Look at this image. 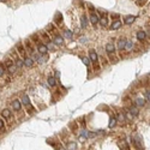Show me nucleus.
I'll return each instance as SVG.
<instances>
[{"mask_svg":"<svg viewBox=\"0 0 150 150\" xmlns=\"http://www.w3.org/2000/svg\"><path fill=\"white\" fill-rule=\"evenodd\" d=\"M132 48H133V42H132V41H126V47H125V49H126L127 52H130Z\"/></svg>","mask_w":150,"mask_h":150,"instance_id":"obj_28","label":"nucleus"},{"mask_svg":"<svg viewBox=\"0 0 150 150\" xmlns=\"http://www.w3.org/2000/svg\"><path fill=\"white\" fill-rule=\"evenodd\" d=\"M31 41H32V42H36V45L40 43V37H38V35H37V34L31 35Z\"/></svg>","mask_w":150,"mask_h":150,"instance_id":"obj_30","label":"nucleus"},{"mask_svg":"<svg viewBox=\"0 0 150 150\" xmlns=\"http://www.w3.org/2000/svg\"><path fill=\"white\" fill-rule=\"evenodd\" d=\"M5 64H6V67H8V66H11V65H15V62L10 59V58H7V59L5 60Z\"/></svg>","mask_w":150,"mask_h":150,"instance_id":"obj_34","label":"nucleus"},{"mask_svg":"<svg viewBox=\"0 0 150 150\" xmlns=\"http://www.w3.org/2000/svg\"><path fill=\"white\" fill-rule=\"evenodd\" d=\"M54 22H55L58 25L61 24V22H62V16H61V13H60V12L57 13V16H55V18H54Z\"/></svg>","mask_w":150,"mask_h":150,"instance_id":"obj_21","label":"nucleus"},{"mask_svg":"<svg viewBox=\"0 0 150 150\" xmlns=\"http://www.w3.org/2000/svg\"><path fill=\"white\" fill-rule=\"evenodd\" d=\"M126 118H125V115L122 114V113H118L117 114V121H125Z\"/></svg>","mask_w":150,"mask_h":150,"instance_id":"obj_31","label":"nucleus"},{"mask_svg":"<svg viewBox=\"0 0 150 150\" xmlns=\"http://www.w3.org/2000/svg\"><path fill=\"white\" fill-rule=\"evenodd\" d=\"M145 96H147L148 101H150V91H147V92H145Z\"/></svg>","mask_w":150,"mask_h":150,"instance_id":"obj_43","label":"nucleus"},{"mask_svg":"<svg viewBox=\"0 0 150 150\" xmlns=\"http://www.w3.org/2000/svg\"><path fill=\"white\" fill-rule=\"evenodd\" d=\"M22 105H24L25 107H30V106H31L28 95H23V96H22Z\"/></svg>","mask_w":150,"mask_h":150,"instance_id":"obj_15","label":"nucleus"},{"mask_svg":"<svg viewBox=\"0 0 150 150\" xmlns=\"http://www.w3.org/2000/svg\"><path fill=\"white\" fill-rule=\"evenodd\" d=\"M135 105H136L137 107H143V106L145 105V100L142 98V97H137L136 101H135Z\"/></svg>","mask_w":150,"mask_h":150,"instance_id":"obj_17","label":"nucleus"},{"mask_svg":"<svg viewBox=\"0 0 150 150\" xmlns=\"http://www.w3.org/2000/svg\"><path fill=\"white\" fill-rule=\"evenodd\" d=\"M34 57H35V60H36L38 64H45V60L47 59V57L45 58V55H42V54H40V53H38V54H35Z\"/></svg>","mask_w":150,"mask_h":150,"instance_id":"obj_14","label":"nucleus"},{"mask_svg":"<svg viewBox=\"0 0 150 150\" xmlns=\"http://www.w3.org/2000/svg\"><path fill=\"white\" fill-rule=\"evenodd\" d=\"M90 23L92 24V25H96L97 23H100V18H98V16L96 15V13H90Z\"/></svg>","mask_w":150,"mask_h":150,"instance_id":"obj_7","label":"nucleus"},{"mask_svg":"<svg viewBox=\"0 0 150 150\" xmlns=\"http://www.w3.org/2000/svg\"><path fill=\"white\" fill-rule=\"evenodd\" d=\"M53 42L57 46H62L64 45V37L59 34H55V35H53Z\"/></svg>","mask_w":150,"mask_h":150,"instance_id":"obj_2","label":"nucleus"},{"mask_svg":"<svg viewBox=\"0 0 150 150\" xmlns=\"http://www.w3.org/2000/svg\"><path fill=\"white\" fill-rule=\"evenodd\" d=\"M12 107H13L15 111L19 112V111L22 109V101H19V100H13V101H12Z\"/></svg>","mask_w":150,"mask_h":150,"instance_id":"obj_9","label":"nucleus"},{"mask_svg":"<svg viewBox=\"0 0 150 150\" xmlns=\"http://www.w3.org/2000/svg\"><path fill=\"white\" fill-rule=\"evenodd\" d=\"M64 36H65L66 38H72V37H73V32H72L71 30L65 29L64 30Z\"/></svg>","mask_w":150,"mask_h":150,"instance_id":"obj_22","label":"nucleus"},{"mask_svg":"<svg viewBox=\"0 0 150 150\" xmlns=\"http://www.w3.org/2000/svg\"><path fill=\"white\" fill-rule=\"evenodd\" d=\"M128 112L133 115V117H138V114H139V111H138V107L135 105V106H131L130 108H128Z\"/></svg>","mask_w":150,"mask_h":150,"instance_id":"obj_13","label":"nucleus"},{"mask_svg":"<svg viewBox=\"0 0 150 150\" xmlns=\"http://www.w3.org/2000/svg\"><path fill=\"white\" fill-rule=\"evenodd\" d=\"M15 65H16L18 68H22V67L24 66V60H21L19 58H17L16 61H15Z\"/></svg>","mask_w":150,"mask_h":150,"instance_id":"obj_23","label":"nucleus"},{"mask_svg":"<svg viewBox=\"0 0 150 150\" xmlns=\"http://www.w3.org/2000/svg\"><path fill=\"white\" fill-rule=\"evenodd\" d=\"M41 37H42V38H43L47 43H49V42H51V37L48 36V34H47V32H43V31H42V32H41Z\"/></svg>","mask_w":150,"mask_h":150,"instance_id":"obj_26","label":"nucleus"},{"mask_svg":"<svg viewBox=\"0 0 150 150\" xmlns=\"http://www.w3.org/2000/svg\"><path fill=\"white\" fill-rule=\"evenodd\" d=\"M66 147H67V150H76L77 149V144L73 143V142H68V143L66 144Z\"/></svg>","mask_w":150,"mask_h":150,"instance_id":"obj_24","label":"nucleus"},{"mask_svg":"<svg viewBox=\"0 0 150 150\" xmlns=\"http://www.w3.org/2000/svg\"><path fill=\"white\" fill-rule=\"evenodd\" d=\"M2 128H4V121L0 119V130H2Z\"/></svg>","mask_w":150,"mask_h":150,"instance_id":"obj_44","label":"nucleus"},{"mask_svg":"<svg viewBox=\"0 0 150 150\" xmlns=\"http://www.w3.org/2000/svg\"><path fill=\"white\" fill-rule=\"evenodd\" d=\"M4 73H5V67H4L2 65H0V77H1Z\"/></svg>","mask_w":150,"mask_h":150,"instance_id":"obj_38","label":"nucleus"},{"mask_svg":"<svg viewBox=\"0 0 150 150\" xmlns=\"http://www.w3.org/2000/svg\"><path fill=\"white\" fill-rule=\"evenodd\" d=\"M124 115H125V118H126V120H132V118H133V115L128 112V109H125V112H124Z\"/></svg>","mask_w":150,"mask_h":150,"instance_id":"obj_29","label":"nucleus"},{"mask_svg":"<svg viewBox=\"0 0 150 150\" xmlns=\"http://www.w3.org/2000/svg\"><path fill=\"white\" fill-rule=\"evenodd\" d=\"M111 17H112L113 19H115V21H118V19H119V15H117V13H113Z\"/></svg>","mask_w":150,"mask_h":150,"instance_id":"obj_40","label":"nucleus"},{"mask_svg":"<svg viewBox=\"0 0 150 150\" xmlns=\"http://www.w3.org/2000/svg\"><path fill=\"white\" fill-rule=\"evenodd\" d=\"M117 47H118V51L121 53V51H124L125 47H126V40L125 38H119L118 43H117Z\"/></svg>","mask_w":150,"mask_h":150,"instance_id":"obj_6","label":"nucleus"},{"mask_svg":"<svg viewBox=\"0 0 150 150\" xmlns=\"http://www.w3.org/2000/svg\"><path fill=\"white\" fill-rule=\"evenodd\" d=\"M16 68H17L16 65H11V66L7 67V71H8L10 73H15V72H16Z\"/></svg>","mask_w":150,"mask_h":150,"instance_id":"obj_32","label":"nucleus"},{"mask_svg":"<svg viewBox=\"0 0 150 150\" xmlns=\"http://www.w3.org/2000/svg\"><path fill=\"white\" fill-rule=\"evenodd\" d=\"M106 52H107L108 54H114V53H115V46H114L113 42H108V43L106 45Z\"/></svg>","mask_w":150,"mask_h":150,"instance_id":"obj_5","label":"nucleus"},{"mask_svg":"<svg viewBox=\"0 0 150 150\" xmlns=\"http://www.w3.org/2000/svg\"><path fill=\"white\" fill-rule=\"evenodd\" d=\"M47 30H48V31H54V30H55V27H54L53 24H49L48 28H47Z\"/></svg>","mask_w":150,"mask_h":150,"instance_id":"obj_37","label":"nucleus"},{"mask_svg":"<svg viewBox=\"0 0 150 150\" xmlns=\"http://www.w3.org/2000/svg\"><path fill=\"white\" fill-rule=\"evenodd\" d=\"M16 48H17L18 53H19L23 58H27V49H25V46H24V45H22V43L19 42V43L16 45Z\"/></svg>","mask_w":150,"mask_h":150,"instance_id":"obj_1","label":"nucleus"},{"mask_svg":"<svg viewBox=\"0 0 150 150\" xmlns=\"http://www.w3.org/2000/svg\"><path fill=\"white\" fill-rule=\"evenodd\" d=\"M145 38H147V32L143 31V30H139L137 32V40L139 42H143V41H145Z\"/></svg>","mask_w":150,"mask_h":150,"instance_id":"obj_10","label":"nucleus"},{"mask_svg":"<svg viewBox=\"0 0 150 150\" xmlns=\"http://www.w3.org/2000/svg\"><path fill=\"white\" fill-rule=\"evenodd\" d=\"M1 117L4 118V119H10V117H11V112L8 111V109H2L1 111Z\"/></svg>","mask_w":150,"mask_h":150,"instance_id":"obj_20","label":"nucleus"},{"mask_svg":"<svg viewBox=\"0 0 150 150\" xmlns=\"http://www.w3.org/2000/svg\"><path fill=\"white\" fill-rule=\"evenodd\" d=\"M101 61H102V62H103V65H105V66H106V65H107V64H108V61H107V60L105 59V58H102V57H101Z\"/></svg>","mask_w":150,"mask_h":150,"instance_id":"obj_41","label":"nucleus"},{"mask_svg":"<svg viewBox=\"0 0 150 150\" xmlns=\"http://www.w3.org/2000/svg\"><path fill=\"white\" fill-rule=\"evenodd\" d=\"M135 19H136V16H132V15L131 16H125L124 17V23L130 25V24H132L135 22Z\"/></svg>","mask_w":150,"mask_h":150,"instance_id":"obj_11","label":"nucleus"},{"mask_svg":"<svg viewBox=\"0 0 150 150\" xmlns=\"http://www.w3.org/2000/svg\"><path fill=\"white\" fill-rule=\"evenodd\" d=\"M81 24H82V28H87L88 27V17L85 15H82V17H81Z\"/></svg>","mask_w":150,"mask_h":150,"instance_id":"obj_19","label":"nucleus"},{"mask_svg":"<svg viewBox=\"0 0 150 150\" xmlns=\"http://www.w3.org/2000/svg\"><path fill=\"white\" fill-rule=\"evenodd\" d=\"M81 59L83 60V62L85 64V66H89V65H90V59L85 58V57H82V55H81Z\"/></svg>","mask_w":150,"mask_h":150,"instance_id":"obj_33","label":"nucleus"},{"mask_svg":"<svg viewBox=\"0 0 150 150\" xmlns=\"http://www.w3.org/2000/svg\"><path fill=\"white\" fill-rule=\"evenodd\" d=\"M122 27V23H121V21L118 19V21H114V22H112V25L109 27V29L111 30H118L120 29Z\"/></svg>","mask_w":150,"mask_h":150,"instance_id":"obj_8","label":"nucleus"},{"mask_svg":"<svg viewBox=\"0 0 150 150\" xmlns=\"http://www.w3.org/2000/svg\"><path fill=\"white\" fill-rule=\"evenodd\" d=\"M79 124H81V125H82V126L84 127V126H85V120H84V119H82L81 121H79Z\"/></svg>","mask_w":150,"mask_h":150,"instance_id":"obj_42","label":"nucleus"},{"mask_svg":"<svg viewBox=\"0 0 150 150\" xmlns=\"http://www.w3.org/2000/svg\"><path fill=\"white\" fill-rule=\"evenodd\" d=\"M70 127L73 128V130H77V124H76V122H71V124H70Z\"/></svg>","mask_w":150,"mask_h":150,"instance_id":"obj_39","label":"nucleus"},{"mask_svg":"<svg viewBox=\"0 0 150 150\" xmlns=\"http://www.w3.org/2000/svg\"><path fill=\"white\" fill-rule=\"evenodd\" d=\"M23 60H24V66H27V67H31L34 65V59L32 58L27 57V58H24Z\"/></svg>","mask_w":150,"mask_h":150,"instance_id":"obj_18","label":"nucleus"},{"mask_svg":"<svg viewBox=\"0 0 150 150\" xmlns=\"http://www.w3.org/2000/svg\"><path fill=\"white\" fill-rule=\"evenodd\" d=\"M24 46H25V48L29 51L30 53H34V47H32V43H31L30 40H25L24 41Z\"/></svg>","mask_w":150,"mask_h":150,"instance_id":"obj_16","label":"nucleus"},{"mask_svg":"<svg viewBox=\"0 0 150 150\" xmlns=\"http://www.w3.org/2000/svg\"><path fill=\"white\" fill-rule=\"evenodd\" d=\"M55 77H57V78H59V77H60V73H59V72H55Z\"/></svg>","mask_w":150,"mask_h":150,"instance_id":"obj_45","label":"nucleus"},{"mask_svg":"<svg viewBox=\"0 0 150 150\" xmlns=\"http://www.w3.org/2000/svg\"><path fill=\"white\" fill-rule=\"evenodd\" d=\"M147 1H148V0H137V5H138V6H142V5H144Z\"/></svg>","mask_w":150,"mask_h":150,"instance_id":"obj_36","label":"nucleus"},{"mask_svg":"<svg viewBox=\"0 0 150 150\" xmlns=\"http://www.w3.org/2000/svg\"><path fill=\"white\" fill-rule=\"evenodd\" d=\"M54 43H52V42H49V43H47V48L49 49V51H54V46H53Z\"/></svg>","mask_w":150,"mask_h":150,"instance_id":"obj_35","label":"nucleus"},{"mask_svg":"<svg viewBox=\"0 0 150 150\" xmlns=\"http://www.w3.org/2000/svg\"><path fill=\"white\" fill-rule=\"evenodd\" d=\"M100 24L102 27H107L108 25V19H107V16L106 17H101L100 18Z\"/></svg>","mask_w":150,"mask_h":150,"instance_id":"obj_25","label":"nucleus"},{"mask_svg":"<svg viewBox=\"0 0 150 150\" xmlns=\"http://www.w3.org/2000/svg\"><path fill=\"white\" fill-rule=\"evenodd\" d=\"M115 125H117V118H114V117H112L111 120H109V128H113V127H115Z\"/></svg>","mask_w":150,"mask_h":150,"instance_id":"obj_27","label":"nucleus"},{"mask_svg":"<svg viewBox=\"0 0 150 150\" xmlns=\"http://www.w3.org/2000/svg\"><path fill=\"white\" fill-rule=\"evenodd\" d=\"M89 59H90V61H92L94 64H97V61H98V55H97V53H96L95 49H90L89 51Z\"/></svg>","mask_w":150,"mask_h":150,"instance_id":"obj_4","label":"nucleus"},{"mask_svg":"<svg viewBox=\"0 0 150 150\" xmlns=\"http://www.w3.org/2000/svg\"><path fill=\"white\" fill-rule=\"evenodd\" d=\"M37 51H38V53H40V54H42V55L47 54V52H48L47 45H45V43H42V42L37 43Z\"/></svg>","mask_w":150,"mask_h":150,"instance_id":"obj_3","label":"nucleus"},{"mask_svg":"<svg viewBox=\"0 0 150 150\" xmlns=\"http://www.w3.org/2000/svg\"><path fill=\"white\" fill-rule=\"evenodd\" d=\"M47 83H48V85L49 87H52V88H54V87H57V78H54L53 76H49L48 78H47Z\"/></svg>","mask_w":150,"mask_h":150,"instance_id":"obj_12","label":"nucleus"},{"mask_svg":"<svg viewBox=\"0 0 150 150\" xmlns=\"http://www.w3.org/2000/svg\"><path fill=\"white\" fill-rule=\"evenodd\" d=\"M81 42H87V38H81Z\"/></svg>","mask_w":150,"mask_h":150,"instance_id":"obj_46","label":"nucleus"}]
</instances>
